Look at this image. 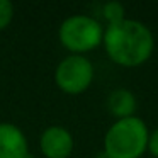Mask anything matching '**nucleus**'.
<instances>
[{
	"label": "nucleus",
	"mask_w": 158,
	"mask_h": 158,
	"mask_svg": "<svg viewBox=\"0 0 158 158\" xmlns=\"http://www.w3.org/2000/svg\"><path fill=\"white\" fill-rule=\"evenodd\" d=\"M148 151H150L155 158H158V127L150 133V139H148Z\"/></svg>",
	"instance_id": "obj_10"
},
{
	"label": "nucleus",
	"mask_w": 158,
	"mask_h": 158,
	"mask_svg": "<svg viewBox=\"0 0 158 158\" xmlns=\"http://www.w3.org/2000/svg\"><path fill=\"white\" fill-rule=\"evenodd\" d=\"M107 109L116 119L133 117L138 109V100L134 94L127 89H116L107 97Z\"/></svg>",
	"instance_id": "obj_7"
},
{
	"label": "nucleus",
	"mask_w": 158,
	"mask_h": 158,
	"mask_svg": "<svg viewBox=\"0 0 158 158\" xmlns=\"http://www.w3.org/2000/svg\"><path fill=\"white\" fill-rule=\"evenodd\" d=\"M102 15L107 21V26H112L126 19V10L121 2H107L102 7Z\"/></svg>",
	"instance_id": "obj_8"
},
{
	"label": "nucleus",
	"mask_w": 158,
	"mask_h": 158,
	"mask_svg": "<svg viewBox=\"0 0 158 158\" xmlns=\"http://www.w3.org/2000/svg\"><path fill=\"white\" fill-rule=\"evenodd\" d=\"M39 146L46 158H68L73 151V136L61 126H51L41 134Z\"/></svg>",
	"instance_id": "obj_5"
},
{
	"label": "nucleus",
	"mask_w": 158,
	"mask_h": 158,
	"mask_svg": "<svg viewBox=\"0 0 158 158\" xmlns=\"http://www.w3.org/2000/svg\"><path fill=\"white\" fill-rule=\"evenodd\" d=\"M150 131L138 116L117 119L104 136V153L107 158H139L148 150Z\"/></svg>",
	"instance_id": "obj_2"
},
{
	"label": "nucleus",
	"mask_w": 158,
	"mask_h": 158,
	"mask_svg": "<svg viewBox=\"0 0 158 158\" xmlns=\"http://www.w3.org/2000/svg\"><path fill=\"white\" fill-rule=\"evenodd\" d=\"M14 17V5L9 0H0V31L10 24Z\"/></svg>",
	"instance_id": "obj_9"
},
{
	"label": "nucleus",
	"mask_w": 158,
	"mask_h": 158,
	"mask_svg": "<svg viewBox=\"0 0 158 158\" xmlns=\"http://www.w3.org/2000/svg\"><path fill=\"white\" fill-rule=\"evenodd\" d=\"M58 36L61 44L68 51H72L73 55H80L95 49L102 43L104 29L97 19L78 14L63 21Z\"/></svg>",
	"instance_id": "obj_3"
},
{
	"label": "nucleus",
	"mask_w": 158,
	"mask_h": 158,
	"mask_svg": "<svg viewBox=\"0 0 158 158\" xmlns=\"http://www.w3.org/2000/svg\"><path fill=\"white\" fill-rule=\"evenodd\" d=\"M102 44L106 53L116 65L134 68L150 60L155 49L153 32L146 24L134 19H124L107 26Z\"/></svg>",
	"instance_id": "obj_1"
},
{
	"label": "nucleus",
	"mask_w": 158,
	"mask_h": 158,
	"mask_svg": "<svg viewBox=\"0 0 158 158\" xmlns=\"http://www.w3.org/2000/svg\"><path fill=\"white\" fill-rule=\"evenodd\" d=\"M56 85L70 95L85 92L94 80V65L83 55H70L60 61L55 72Z\"/></svg>",
	"instance_id": "obj_4"
},
{
	"label": "nucleus",
	"mask_w": 158,
	"mask_h": 158,
	"mask_svg": "<svg viewBox=\"0 0 158 158\" xmlns=\"http://www.w3.org/2000/svg\"><path fill=\"white\" fill-rule=\"evenodd\" d=\"M0 158H29L24 133L10 123H0Z\"/></svg>",
	"instance_id": "obj_6"
}]
</instances>
